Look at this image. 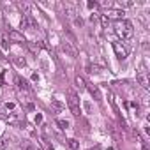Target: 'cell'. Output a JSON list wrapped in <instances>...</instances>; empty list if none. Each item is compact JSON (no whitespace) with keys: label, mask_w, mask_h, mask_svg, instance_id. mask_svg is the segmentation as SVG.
I'll return each mask as SVG.
<instances>
[{"label":"cell","mask_w":150,"mask_h":150,"mask_svg":"<svg viewBox=\"0 0 150 150\" xmlns=\"http://www.w3.org/2000/svg\"><path fill=\"white\" fill-rule=\"evenodd\" d=\"M16 83H18V87H20L21 90H28V85H27V81H25L21 76H18V78H16Z\"/></svg>","instance_id":"8"},{"label":"cell","mask_w":150,"mask_h":150,"mask_svg":"<svg viewBox=\"0 0 150 150\" xmlns=\"http://www.w3.org/2000/svg\"><path fill=\"white\" fill-rule=\"evenodd\" d=\"M88 90H90V94L96 97V101H101V94H99L97 87H94V85H92V87H88Z\"/></svg>","instance_id":"9"},{"label":"cell","mask_w":150,"mask_h":150,"mask_svg":"<svg viewBox=\"0 0 150 150\" xmlns=\"http://www.w3.org/2000/svg\"><path fill=\"white\" fill-rule=\"evenodd\" d=\"M113 51H115V55H117L118 60H125L127 55H129V50L122 44V41H115L113 42Z\"/></svg>","instance_id":"3"},{"label":"cell","mask_w":150,"mask_h":150,"mask_svg":"<svg viewBox=\"0 0 150 150\" xmlns=\"http://www.w3.org/2000/svg\"><path fill=\"white\" fill-rule=\"evenodd\" d=\"M136 80H138V83H139L143 88H148V87H150V81H148V74H146V71H145L143 67L138 71V74H136Z\"/></svg>","instance_id":"4"},{"label":"cell","mask_w":150,"mask_h":150,"mask_svg":"<svg viewBox=\"0 0 150 150\" xmlns=\"http://www.w3.org/2000/svg\"><path fill=\"white\" fill-rule=\"evenodd\" d=\"M9 39H11V41H18V42H25L23 34H20V32H16V30H11V32H9Z\"/></svg>","instance_id":"6"},{"label":"cell","mask_w":150,"mask_h":150,"mask_svg":"<svg viewBox=\"0 0 150 150\" xmlns=\"http://www.w3.org/2000/svg\"><path fill=\"white\" fill-rule=\"evenodd\" d=\"M90 69H92L90 72H99V67L97 65H90Z\"/></svg>","instance_id":"17"},{"label":"cell","mask_w":150,"mask_h":150,"mask_svg":"<svg viewBox=\"0 0 150 150\" xmlns=\"http://www.w3.org/2000/svg\"><path fill=\"white\" fill-rule=\"evenodd\" d=\"M67 145H69V148H71V150H78V148H80V143L74 139V138L67 139Z\"/></svg>","instance_id":"7"},{"label":"cell","mask_w":150,"mask_h":150,"mask_svg":"<svg viewBox=\"0 0 150 150\" xmlns=\"http://www.w3.org/2000/svg\"><path fill=\"white\" fill-rule=\"evenodd\" d=\"M76 85H78L80 88H85V81H83V78H80V76H76Z\"/></svg>","instance_id":"14"},{"label":"cell","mask_w":150,"mask_h":150,"mask_svg":"<svg viewBox=\"0 0 150 150\" xmlns=\"http://www.w3.org/2000/svg\"><path fill=\"white\" fill-rule=\"evenodd\" d=\"M0 120H9V115L6 113V110L0 108Z\"/></svg>","instance_id":"13"},{"label":"cell","mask_w":150,"mask_h":150,"mask_svg":"<svg viewBox=\"0 0 150 150\" xmlns=\"http://www.w3.org/2000/svg\"><path fill=\"white\" fill-rule=\"evenodd\" d=\"M57 125H60L62 129H67V127H69V122H67V120H62V118H58V120H57Z\"/></svg>","instance_id":"10"},{"label":"cell","mask_w":150,"mask_h":150,"mask_svg":"<svg viewBox=\"0 0 150 150\" xmlns=\"http://www.w3.org/2000/svg\"><path fill=\"white\" fill-rule=\"evenodd\" d=\"M124 11L122 9H108L106 13H104V16L108 18V20H117V21H120V20H124Z\"/></svg>","instance_id":"5"},{"label":"cell","mask_w":150,"mask_h":150,"mask_svg":"<svg viewBox=\"0 0 150 150\" xmlns=\"http://www.w3.org/2000/svg\"><path fill=\"white\" fill-rule=\"evenodd\" d=\"M7 143H9L7 138H2V139H0V150H6V148H7Z\"/></svg>","instance_id":"11"},{"label":"cell","mask_w":150,"mask_h":150,"mask_svg":"<svg viewBox=\"0 0 150 150\" xmlns=\"http://www.w3.org/2000/svg\"><path fill=\"white\" fill-rule=\"evenodd\" d=\"M2 48H4V50H7V41H6V39L2 41Z\"/></svg>","instance_id":"18"},{"label":"cell","mask_w":150,"mask_h":150,"mask_svg":"<svg viewBox=\"0 0 150 150\" xmlns=\"http://www.w3.org/2000/svg\"><path fill=\"white\" fill-rule=\"evenodd\" d=\"M67 104H69V110H71V113H72L74 117H78V115L81 113V110H80V99H78V96L74 94V92H71V94H69Z\"/></svg>","instance_id":"2"},{"label":"cell","mask_w":150,"mask_h":150,"mask_svg":"<svg viewBox=\"0 0 150 150\" xmlns=\"http://www.w3.org/2000/svg\"><path fill=\"white\" fill-rule=\"evenodd\" d=\"M115 34H117L122 41L131 39V37H132V34H134L132 23H131V21H127V20H120V21H117V25H115Z\"/></svg>","instance_id":"1"},{"label":"cell","mask_w":150,"mask_h":150,"mask_svg":"<svg viewBox=\"0 0 150 150\" xmlns=\"http://www.w3.org/2000/svg\"><path fill=\"white\" fill-rule=\"evenodd\" d=\"M96 6H97V2H88V4H87V7H88V9H94Z\"/></svg>","instance_id":"16"},{"label":"cell","mask_w":150,"mask_h":150,"mask_svg":"<svg viewBox=\"0 0 150 150\" xmlns=\"http://www.w3.org/2000/svg\"><path fill=\"white\" fill-rule=\"evenodd\" d=\"M0 131H2V127H0Z\"/></svg>","instance_id":"19"},{"label":"cell","mask_w":150,"mask_h":150,"mask_svg":"<svg viewBox=\"0 0 150 150\" xmlns=\"http://www.w3.org/2000/svg\"><path fill=\"white\" fill-rule=\"evenodd\" d=\"M14 60H16V64H18L20 67H21V65H25V58H14Z\"/></svg>","instance_id":"15"},{"label":"cell","mask_w":150,"mask_h":150,"mask_svg":"<svg viewBox=\"0 0 150 150\" xmlns=\"http://www.w3.org/2000/svg\"><path fill=\"white\" fill-rule=\"evenodd\" d=\"M101 25H103V27H104V28H106V27H108V25H110V20H108V18H106V16H104V14H101Z\"/></svg>","instance_id":"12"}]
</instances>
